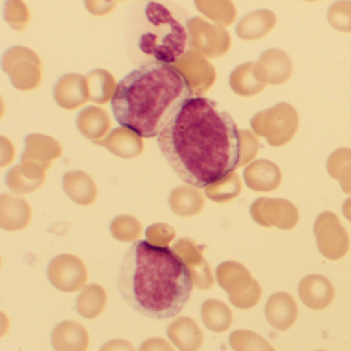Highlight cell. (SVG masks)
<instances>
[{
  "mask_svg": "<svg viewBox=\"0 0 351 351\" xmlns=\"http://www.w3.org/2000/svg\"><path fill=\"white\" fill-rule=\"evenodd\" d=\"M157 141L172 170L195 188L213 186L241 166V137L233 118L205 96L190 98Z\"/></svg>",
  "mask_w": 351,
  "mask_h": 351,
  "instance_id": "obj_1",
  "label": "cell"
},
{
  "mask_svg": "<svg viewBox=\"0 0 351 351\" xmlns=\"http://www.w3.org/2000/svg\"><path fill=\"white\" fill-rule=\"evenodd\" d=\"M193 277L171 248L145 240L134 242L125 254L118 289L130 307L153 319L178 315L192 295Z\"/></svg>",
  "mask_w": 351,
  "mask_h": 351,
  "instance_id": "obj_2",
  "label": "cell"
},
{
  "mask_svg": "<svg viewBox=\"0 0 351 351\" xmlns=\"http://www.w3.org/2000/svg\"><path fill=\"white\" fill-rule=\"evenodd\" d=\"M193 97L186 75L169 64L147 62L125 75L110 100L121 127L143 138H155Z\"/></svg>",
  "mask_w": 351,
  "mask_h": 351,
  "instance_id": "obj_3",
  "label": "cell"
},
{
  "mask_svg": "<svg viewBox=\"0 0 351 351\" xmlns=\"http://www.w3.org/2000/svg\"><path fill=\"white\" fill-rule=\"evenodd\" d=\"M191 40L188 26L169 8L156 1L147 3L137 48L151 62H178L190 51Z\"/></svg>",
  "mask_w": 351,
  "mask_h": 351,
  "instance_id": "obj_4",
  "label": "cell"
},
{
  "mask_svg": "<svg viewBox=\"0 0 351 351\" xmlns=\"http://www.w3.org/2000/svg\"><path fill=\"white\" fill-rule=\"evenodd\" d=\"M219 285L227 291L230 302L239 309L254 307L262 297V289L250 271L234 261L221 263L217 269Z\"/></svg>",
  "mask_w": 351,
  "mask_h": 351,
  "instance_id": "obj_5",
  "label": "cell"
},
{
  "mask_svg": "<svg viewBox=\"0 0 351 351\" xmlns=\"http://www.w3.org/2000/svg\"><path fill=\"white\" fill-rule=\"evenodd\" d=\"M256 134L265 137L273 147H280L291 141L298 128V114L293 106L279 104L260 112L252 121Z\"/></svg>",
  "mask_w": 351,
  "mask_h": 351,
  "instance_id": "obj_6",
  "label": "cell"
},
{
  "mask_svg": "<svg viewBox=\"0 0 351 351\" xmlns=\"http://www.w3.org/2000/svg\"><path fill=\"white\" fill-rule=\"evenodd\" d=\"M314 234L320 254L328 260H340L348 252V235L334 213L326 211L316 219Z\"/></svg>",
  "mask_w": 351,
  "mask_h": 351,
  "instance_id": "obj_7",
  "label": "cell"
},
{
  "mask_svg": "<svg viewBox=\"0 0 351 351\" xmlns=\"http://www.w3.org/2000/svg\"><path fill=\"white\" fill-rule=\"evenodd\" d=\"M250 215L263 227L291 230L299 221V213L293 203L283 199L260 198L250 207Z\"/></svg>",
  "mask_w": 351,
  "mask_h": 351,
  "instance_id": "obj_8",
  "label": "cell"
},
{
  "mask_svg": "<svg viewBox=\"0 0 351 351\" xmlns=\"http://www.w3.org/2000/svg\"><path fill=\"white\" fill-rule=\"evenodd\" d=\"M48 276L52 285L62 291H75L87 280L85 265L77 256L63 254L51 262Z\"/></svg>",
  "mask_w": 351,
  "mask_h": 351,
  "instance_id": "obj_9",
  "label": "cell"
},
{
  "mask_svg": "<svg viewBox=\"0 0 351 351\" xmlns=\"http://www.w3.org/2000/svg\"><path fill=\"white\" fill-rule=\"evenodd\" d=\"M300 299L310 309L322 310L328 307L335 297L332 282L320 274L304 277L298 287Z\"/></svg>",
  "mask_w": 351,
  "mask_h": 351,
  "instance_id": "obj_10",
  "label": "cell"
},
{
  "mask_svg": "<svg viewBox=\"0 0 351 351\" xmlns=\"http://www.w3.org/2000/svg\"><path fill=\"white\" fill-rule=\"evenodd\" d=\"M254 73L262 83L272 85L285 83L291 77V60L282 51L272 49L262 55L258 64H256Z\"/></svg>",
  "mask_w": 351,
  "mask_h": 351,
  "instance_id": "obj_11",
  "label": "cell"
},
{
  "mask_svg": "<svg viewBox=\"0 0 351 351\" xmlns=\"http://www.w3.org/2000/svg\"><path fill=\"white\" fill-rule=\"evenodd\" d=\"M265 315L275 330H289L297 319V303L289 293L279 291L269 298L265 307Z\"/></svg>",
  "mask_w": 351,
  "mask_h": 351,
  "instance_id": "obj_12",
  "label": "cell"
},
{
  "mask_svg": "<svg viewBox=\"0 0 351 351\" xmlns=\"http://www.w3.org/2000/svg\"><path fill=\"white\" fill-rule=\"evenodd\" d=\"M52 344L55 351H86L89 335L79 322L65 320L53 330Z\"/></svg>",
  "mask_w": 351,
  "mask_h": 351,
  "instance_id": "obj_13",
  "label": "cell"
},
{
  "mask_svg": "<svg viewBox=\"0 0 351 351\" xmlns=\"http://www.w3.org/2000/svg\"><path fill=\"white\" fill-rule=\"evenodd\" d=\"M244 180L248 188L256 192H271L280 184L281 172L276 164L258 160L246 168Z\"/></svg>",
  "mask_w": 351,
  "mask_h": 351,
  "instance_id": "obj_14",
  "label": "cell"
},
{
  "mask_svg": "<svg viewBox=\"0 0 351 351\" xmlns=\"http://www.w3.org/2000/svg\"><path fill=\"white\" fill-rule=\"evenodd\" d=\"M168 338L180 351H198L203 343V334L194 319L180 317L170 322Z\"/></svg>",
  "mask_w": 351,
  "mask_h": 351,
  "instance_id": "obj_15",
  "label": "cell"
},
{
  "mask_svg": "<svg viewBox=\"0 0 351 351\" xmlns=\"http://www.w3.org/2000/svg\"><path fill=\"white\" fill-rule=\"evenodd\" d=\"M201 317L205 326L215 332L227 330L233 320L229 307L223 302L215 299L207 300L203 303Z\"/></svg>",
  "mask_w": 351,
  "mask_h": 351,
  "instance_id": "obj_16",
  "label": "cell"
},
{
  "mask_svg": "<svg viewBox=\"0 0 351 351\" xmlns=\"http://www.w3.org/2000/svg\"><path fill=\"white\" fill-rule=\"evenodd\" d=\"M276 23L272 12L261 10L242 20L238 27V34L244 40H258L266 36Z\"/></svg>",
  "mask_w": 351,
  "mask_h": 351,
  "instance_id": "obj_17",
  "label": "cell"
},
{
  "mask_svg": "<svg viewBox=\"0 0 351 351\" xmlns=\"http://www.w3.org/2000/svg\"><path fill=\"white\" fill-rule=\"evenodd\" d=\"M106 297L101 287L89 285L80 295L77 302V309L80 315L87 319L97 317L106 307Z\"/></svg>",
  "mask_w": 351,
  "mask_h": 351,
  "instance_id": "obj_18",
  "label": "cell"
},
{
  "mask_svg": "<svg viewBox=\"0 0 351 351\" xmlns=\"http://www.w3.org/2000/svg\"><path fill=\"white\" fill-rule=\"evenodd\" d=\"M229 342L234 351H275L268 341L252 330H235L230 335Z\"/></svg>",
  "mask_w": 351,
  "mask_h": 351,
  "instance_id": "obj_19",
  "label": "cell"
},
{
  "mask_svg": "<svg viewBox=\"0 0 351 351\" xmlns=\"http://www.w3.org/2000/svg\"><path fill=\"white\" fill-rule=\"evenodd\" d=\"M328 21L339 32H351V3H338L328 11Z\"/></svg>",
  "mask_w": 351,
  "mask_h": 351,
  "instance_id": "obj_20",
  "label": "cell"
},
{
  "mask_svg": "<svg viewBox=\"0 0 351 351\" xmlns=\"http://www.w3.org/2000/svg\"><path fill=\"white\" fill-rule=\"evenodd\" d=\"M351 161V149H338L330 155L328 161V171L332 178L338 180L339 173L342 168Z\"/></svg>",
  "mask_w": 351,
  "mask_h": 351,
  "instance_id": "obj_21",
  "label": "cell"
},
{
  "mask_svg": "<svg viewBox=\"0 0 351 351\" xmlns=\"http://www.w3.org/2000/svg\"><path fill=\"white\" fill-rule=\"evenodd\" d=\"M138 351H174V349L165 339L151 338L141 345Z\"/></svg>",
  "mask_w": 351,
  "mask_h": 351,
  "instance_id": "obj_22",
  "label": "cell"
},
{
  "mask_svg": "<svg viewBox=\"0 0 351 351\" xmlns=\"http://www.w3.org/2000/svg\"><path fill=\"white\" fill-rule=\"evenodd\" d=\"M100 351H135L134 347L124 339H116L106 343Z\"/></svg>",
  "mask_w": 351,
  "mask_h": 351,
  "instance_id": "obj_23",
  "label": "cell"
},
{
  "mask_svg": "<svg viewBox=\"0 0 351 351\" xmlns=\"http://www.w3.org/2000/svg\"><path fill=\"white\" fill-rule=\"evenodd\" d=\"M341 188L346 194H351V161L348 162L339 173Z\"/></svg>",
  "mask_w": 351,
  "mask_h": 351,
  "instance_id": "obj_24",
  "label": "cell"
},
{
  "mask_svg": "<svg viewBox=\"0 0 351 351\" xmlns=\"http://www.w3.org/2000/svg\"><path fill=\"white\" fill-rule=\"evenodd\" d=\"M343 213H344V217L351 223V198L347 199L343 204Z\"/></svg>",
  "mask_w": 351,
  "mask_h": 351,
  "instance_id": "obj_25",
  "label": "cell"
},
{
  "mask_svg": "<svg viewBox=\"0 0 351 351\" xmlns=\"http://www.w3.org/2000/svg\"><path fill=\"white\" fill-rule=\"evenodd\" d=\"M317 351H326V350H317Z\"/></svg>",
  "mask_w": 351,
  "mask_h": 351,
  "instance_id": "obj_26",
  "label": "cell"
}]
</instances>
